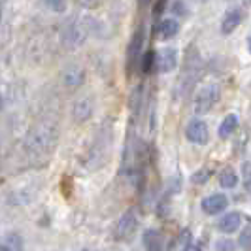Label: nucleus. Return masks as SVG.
<instances>
[{
	"instance_id": "f257e3e1",
	"label": "nucleus",
	"mask_w": 251,
	"mask_h": 251,
	"mask_svg": "<svg viewBox=\"0 0 251 251\" xmlns=\"http://www.w3.org/2000/svg\"><path fill=\"white\" fill-rule=\"evenodd\" d=\"M59 138V130L57 125H53L51 121L40 123L36 125L25 138V151L26 155L34 161H46L50 159Z\"/></svg>"
},
{
	"instance_id": "f03ea898",
	"label": "nucleus",
	"mask_w": 251,
	"mask_h": 251,
	"mask_svg": "<svg viewBox=\"0 0 251 251\" xmlns=\"http://www.w3.org/2000/svg\"><path fill=\"white\" fill-rule=\"evenodd\" d=\"M219 99H221L219 87L217 85H206L197 93L195 102H193V110L197 115H206L208 112L214 110V106L219 102Z\"/></svg>"
},
{
	"instance_id": "7ed1b4c3",
	"label": "nucleus",
	"mask_w": 251,
	"mask_h": 251,
	"mask_svg": "<svg viewBox=\"0 0 251 251\" xmlns=\"http://www.w3.org/2000/svg\"><path fill=\"white\" fill-rule=\"evenodd\" d=\"M201 59H199V53L193 50L191 53L187 51V59H185V66H183V72L179 77V91L187 93L191 91V87L197 83L199 75H201Z\"/></svg>"
},
{
	"instance_id": "20e7f679",
	"label": "nucleus",
	"mask_w": 251,
	"mask_h": 251,
	"mask_svg": "<svg viewBox=\"0 0 251 251\" xmlns=\"http://www.w3.org/2000/svg\"><path fill=\"white\" fill-rule=\"evenodd\" d=\"M138 230V214L134 210H126L125 214L119 217L117 226H115V238L117 240H130L134 232Z\"/></svg>"
},
{
	"instance_id": "39448f33",
	"label": "nucleus",
	"mask_w": 251,
	"mask_h": 251,
	"mask_svg": "<svg viewBox=\"0 0 251 251\" xmlns=\"http://www.w3.org/2000/svg\"><path fill=\"white\" fill-rule=\"evenodd\" d=\"M87 36H89L87 21H77V23H72V25L64 30L63 42H64V46H66V48L75 50V48H79V46L87 40Z\"/></svg>"
},
{
	"instance_id": "423d86ee",
	"label": "nucleus",
	"mask_w": 251,
	"mask_h": 251,
	"mask_svg": "<svg viewBox=\"0 0 251 251\" xmlns=\"http://www.w3.org/2000/svg\"><path fill=\"white\" fill-rule=\"evenodd\" d=\"M155 66L159 68V72L168 74L177 66V50L176 48H163L159 53H155Z\"/></svg>"
},
{
	"instance_id": "0eeeda50",
	"label": "nucleus",
	"mask_w": 251,
	"mask_h": 251,
	"mask_svg": "<svg viewBox=\"0 0 251 251\" xmlns=\"http://www.w3.org/2000/svg\"><path fill=\"white\" fill-rule=\"evenodd\" d=\"M185 136H187L189 142L204 146V144H208V140H210L208 125H206L202 119H193L187 125V128H185Z\"/></svg>"
},
{
	"instance_id": "6e6552de",
	"label": "nucleus",
	"mask_w": 251,
	"mask_h": 251,
	"mask_svg": "<svg viewBox=\"0 0 251 251\" xmlns=\"http://www.w3.org/2000/svg\"><path fill=\"white\" fill-rule=\"evenodd\" d=\"M226 208H228V199H226L223 193L210 195V197H206V199L202 201V210H204V214H208V215L221 214Z\"/></svg>"
},
{
	"instance_id": "1a4fd4ad",
	"label": "nucleus",
	"mask_w": 251,
	"mask_h": 251,
	"mask_svg": "<svg viewBox=\"0 0 251 251\" xmlns=\"http://www.w3.org/2000/svg\"><path fill=\"white\" fill-rule=\"evenodd\" d=\"M95 110V104L91 97H83V99H77L72 106V117H74L75 123H85L89 117L93 115Z\"/></svg>"
},
{
	"instance_id": "9d476101",
	"label": "nucleus",
	"mask_w": 251,
	"mask_h": 251,
	"mask_svg": "<svg viewBox=\"0 0 251 251\" xmlns=\"http://www.w3.org/2000/svg\"><path fill=\"white\" fill-rule=\"evenodd\" d=\"M85 81V70L77 64H72V66H66L63 70V83L68 89H77L83 85Z\"/></svg>"
},
{
	"instance_id": "9b49d317",
	"label": "nucleus",
	"mask_w": 251,
	"mask_h": 251,
	"mask_svg": "<svg viewBox=\"0 0 251 251\" xmlns=\"http://www.w3.org/2000/svg\"><path fill=\"white\" fill-rule=\"evenodd\" d=\"M142 46H144V30L138 28L134 32V36L128 44V50H126V61H128V72L134 70V64L138 61L140 53H142Z\"/></svg>"
},
{
	"instance_id": "f8f14e48",
	"label": "nucleus",
	"mask_w": 251,
	"mask_h": 251,
	"mask_svg": "<svg viewBox=\"0 0 251 251\" xmlns=\"http://www.w3.org/2000/svg\"><path fill=\"white\" fill-rule=\"evenodd\" d=\"M242 21H244V12L240 8H230L228 12H225L223 19H221V32L223 34H232Z\"/></svg>"
},
{
	"instance_id": "ddd939ff",
	"label": "nucleus",
	"mask_w": 251,
	"mask_h": 251,
	"mask_svg": "<svg viewBox=\"0 0 251 251\" xmlns=\"http://www.w3.org/2000/svg\"><path fill=\"white\" fill-rule=\"evenodd\" d=\"M242 225V215L238 212H230V214L223 215L221 219H219V223H217V228L223 232V234H232V232H236Z\"/></svg>"
},
{
	"instance_id": "4468645a",
	"label": "nucleus",
	"mask_w": 251,
	"mask_h": 251,
	"mask_svg": "<svg viewBox=\"0 0 251 251\" xmlns=\"http://www.w3.org/2000/svg\"><path fill=\"white\" fill-rule=\"evenodd\" d=\"M144 248L146 251H163L164 250V238L163 234L159 232V230H155V228H148L146 232H144Z\"/></svg>"
},
{
	"instance_id": "2eb2a0df",
	"label": "nucleus",
	"mask_w": 251,
	"mask_h": 251,
	"mask_svg": "<svg viewBox=\"0 0 251 251\" xmlns=\"http://www.w3.org/2000/svg\"><path fill=\"white\" fill-rule=\"evenodd\" d=\"M179 32V21L174 19V17H168V19H163L159 26H157V34L163 38V40H170V38L177 36Z\"/></svg>"
},
{
	"instance_id": "dca6fc26",
	"label": "nucleus",
	"mask_w": 251,
	"mask_h": 251,
	"mask_svg": "<svg viewBox=\"0 0 251 251\" xmlns=\"http://www.w3.org/2000/svg\"><path fill=\"white\" fill-rule=\"evenodd\" d=\"M238 128V115L236 113H228L223 117V121H221V125H219V130H217V134H219V138L221 140H226L228 136H232L234 134V130Z\"/></svg>"
},
{
	"instance_id": "f3484780",
	"label": "nucleus",
	"mask_w": 251,
	"mask_h": 251,
	"mask_svg": "<svg viewBox=\"0 0 251 251\" xmlns=\"http://www.w3.org/2000/svg\"><path fill=\"white\" fill-rule=\"evenodd\" d=\"M219 185L223 189H232L238 185V176L232 168H225L221 174H219Z\"/></svg>"
},
{
	"instance_id": "a211bd4d",
	"label": "nucleus",
	"mask_w": 251,
	"mask_h": 251,
	"mask_svg": "<svg viewBox=\"0 0 251 251\" xmlns=\"http://www.w3.org/2000/svg\"><path fill=\"white\" fill-rule=\"evenodd\" d=\"M42 4L55 13H64L68 8V0H42Z\"/></svg>"
},
{
	"instance_id": "6ab92c4d",
	"label": "nucleus",
	"mask_w": 251,
	"mask_h": 251,
	"mask_svg": "<svg viewBox=\"0 0 251 251\" xmlns=\"http://www.w3.org/2000/svg\"><path fill=\"white\" fill-rule=\"evenodd\" d=\"M193 242V236H191V230L189 228H183L181 234L177 236V244H176V251H185L189 248V244Z\"/></svg>"
},
{
	"instance_id": "aec40b11",
	"label": "nucleus",
	"mask_w": 251,
	"mask_h": 251,
	"mask_svg": "<svg viewBox=\"0 0 251 251\" xmlns=\"http://www.w3.org/2000/svg\"><path fill=\"white\" fill-rule=\"evenodd\" d=\"M153 66H155V53H153V51H148V53L142 57L140 68H142L144 74H150L151 70H153Z\"/></svg>"
},
{
	"instance_id": "412c9836",
	"label": "nucleus",
	"mask_w": 251,
	"mask_h": 251,
	"mask_svg": "<svg viewBox=\"0 0 251 251\" xmlns=\"http://www.w3.org/2000/svg\"><path fill=\"white\" fill-rule=\"evenodd\" d=\"M242 179H244V189L251 197V163L242 164Z\"/></svg>"
},
{
	"instance_id": "4be33fe9",
	"label": "nucleus",
	"mask_w": 251,
	"mask_h": 251,
	"mask_svg": "<svg viewBox=\"0 0 251 251\" xmlns=\"http://www.w3.org/2000/svg\"><path fill=\"white\" fill-rule=\"evenodd\" d=\"M210 174H212V172H210L208 168H201L199 172H195V174L191 176V181H193L195 185H204V183L210 179Z\"/></svg>"
},
{
	"instance_id": "5701e85b",
	"label": "nucleus",
	"mask_w": 251,
	"mask_h": 251,
	"mask_svg": "<svg viewBox=\"0 0 251 251\" xmlns=\"http://www.w3.org/2000/svg\"><path fill=\"white\" fill-rule=\"evenodd\" d=\"M240 248L244 251H251V225L242 230V234H240Z\"/></svg>"
},
{
	"instance_id": "b1692460",
	"label": "nucleus",
	"mask_w": 251,
	"mask_h": 251,
	"mask_svg": "<svg viewBox=\"0 0 251 251\" xmlns=\"http://www.w3.org/2000/svg\"><path fill=\"white\" fill-rule=\"evenodd\" d=\"M214 250L215 251H236V244L228 238H221L215 242Z\"/></svg>"
},
{
	"instance_id": "393cba45",
	"label": "nucleus",
	"mask_w": 251,
	"mask_h": 251,
	"mask_svg": "<svg viewBox=\"0 0 251 251\" xmlns=\"http://www.w3.org/2000/svg\"><path fill=\"white\" fill-rule=\"evenodd\" d=\"M172 12H176L177 15H185V8H183V2L176 0V2L172 4Z\"/></svg>"
},
{
	"instance_id": "a878e982",
	"label": "nucleus",
	"mask_w": 251,
	"mask_h": 251,
	"mask_svg": "<svg viewBox=\"0 0 251 251\" xmlns=\"http://www.w3.org/2000/svg\"><path fill=\"white\" fill-rule=\"evenodd\" d=\"M0 251H12L8 246H4V244H0Z\"/></svg>"
},
{
	"instance_id": "bb28decb",
	"label": "nucleus",
	"mask_w": 251,
	"mask_h": 251,
	"mask_svg": "<svg viewBox=\"0 0 251 251\" xmlns=\"http://www.w3.org/2000/svg\"><path fill=\"white\" fill-rule=\"evenodd\" d=\"M248 50H250V53H251V38L248 40Z\"/></svg>"
},
{
	"instance_id": "cd10ccee",
	"label": "nucleus",
	"mask_w": 251,
	"mask_h": 251,
	"mask_svg": "<svg viewBox=\"0 0 251 251\" xmlns=\"http://www.w3.org/2000/svg\"><path fill=\"white\" fill-rule=\"evenodd\" d=\"M81 251H87V250H81Z\"/></svg>"
}]
</instances>
